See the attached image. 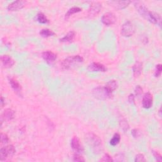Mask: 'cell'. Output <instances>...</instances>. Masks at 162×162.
<instances>
[{
    "mask_svg": "<svg viewBox=\"0 0 162 162\" xmlns=\"http://www.w3.org/2000/svg\"><path fill=\"white\" fill-rule=\"evenodd\" d=\"M134 6L138 11V13L146 20L154 24H157L161 26V19L159 14L149 11V10L140 2H135Z\"/></svg>",
    "mask_w": 162,
    "mask_h": 162,
    "instance_id": "1",
    "label": "cell"
},
{
    "mask_svg": "<svg viewBox=\"0 0 162 162\" xmlns=\"http://www.w3.org/2000/svg\"><path fill=\"white\" fill-rule=\"evenodd\" d=\"M85 140L96 153H99L102 150V141L98 135L89 133L85 135Z\"/></svg>",
    "mask_w": 162,
    "mask_h": 162,
    "instance_id": "2",
    "label": "cell"
},
{
    "mask_svg": "<svg viewBox=\"0 0 162 162\" xmlns=\"http://www.w3.org/2000/svg\"><path fill=\"white\" fill-rule=\"evenodd\" d=\"M83 61H84L83 58L79 55L72 56L65 58V60L62 61L61 66L62 69L68 70L72 68V67H73L75 65L82 63V62H83Z\"/></svg>",
    "mask_w": 162,
    "mask_h": 162,
    "instance_id": "3",
    "label": "cell"
},
{
    "mask_svg": "<svg viewBox=\"0 0 162 162\" xmlns=\"http://www.w3.org/2000/svg\"><path fill=\"white\" fill-rule=\"evenodd\" d=\"M93 96L100 100H105L112 97V93L109 92L105 87H97L93 90Z\"/></svg>",
    "mask_w": 162,
    "mask_h": 162,
    "instance_id": "4",
    "label": "cell"
},
{
    "mask_svg": "<svg viewBox=\"0 0 162 162\" xmlns=\"http://www.w3.org/2000/svg\"><path fill=\"white\" fill-rule=\"evenodd\" d=\"M16 152L15 148L13 145H8L3 147L0 149V160L2 161L11 158Z\"/></svg>",
    "mask_w": 162,
    "mask_h": 162,
    "instance_id": "5",
    "label": "cell"
},
{
    "mask_svg": "<svg viewBox=\"0 0 162 162\" xmlns=\"http://www.w3.org/2000/svg\"><path fill=\"white\" fill-rule=\"evenodd\" d=\"M135 32L134 24L131 21H127L123 24L121 29V34L126 37L132 36Z\"/></svg>",
    "mask_w": 162,
    "mask_h": 162,
    "instance_id": "6",
    "label": "cell"
},
{
    "mask_svg": "<svg viewBox=\"0 0 162 162\" xmlns=\"http://www.w3.org/2000/svg\"><path fill=\"white\" fill-rule=\"evenodd\" d=\"M8 79L11 88L14 90L15 93L19 97H22L23 94H22V87L21 85L19 84V82L17 81V80L13 77H8Z\"/></svg>",
    "mask_w": 162,
    "mask_h": 162,
    "instance_id": "7",
    "label": "cell"
},
{
    "mask_svg": "<svg viewBox=\"0 0 162 162\" xmlns=\"http://www.w3.org/2000/svg\"><path fill=\"white\" fill-rule=\"evenodd\" d=\"M116 20L117 18L115 14L111 12H107L103 15L102 18V22L108 26L114 24L116 22Z\"/></svg>",
    "mask_w": 162,
    "mask_h": 162,
    "instance_id": "8",
    "label": "cell"
},
{
    "mask_svg": "<svg viewBox=\"0 0 162 162\" xmlns=\"http://www.w3.org/2000/svg\"><path fill=\"white\" fill-rule=\"evenodd\" d=\"M102 8V5L99 3L94 2L92 3L88 11L89 17H93L96 16L99 13V12H100Z\"/></svg>",
    "mask_w": 162,
    "mask_h": 162,
    "instance_id": "9",
    "label": "cell"
},
{
    "mask_svg": "<svg viewBox=\"0 0 162 162\" xmlns=\"http://www.w3.org/2000/svg\"><path fill=\"white\" fill-rule=\"evenodd\" d=\"M153 96L150 93H146L143 98V101L142 104L144 108L149 109L150 108L153 106Z\"/></svg>",
    "mask_w": 162,
    "mask_h": 162,
    "instance_id": "10",
    "label": "cell"
},
{
    "mask_svg": "<svg viewBox=\"0 0 162 162\" xmlns=\"http://www.w3.org/2000/svg\"><path fill=\"white\" fill-rule=\"evenodd\" d=\"M71 147L77 153H82L84 152V147L80 143L77 137H74L71 141Z\"/></svg>",
    "mask_w": 162,
    "mask_h": 162,
    "instance_id": "11",
    "label": "cell"
},
{
    "mask_svg": "<svg viewBox=\"0 0 162 162\" xmlns=\"http://www.w3.org/2000/svg\"><path fill=\"white\" fill-rule=\"evenodd\" d=\"M42 58L45 60L48 64H50L54 62L56 58L57 55L50 51H46L42 53Z\"/></svg>",
    "mask_w": 162,
    "mask_h": 162,
    "instance_id": "12",
    "label": "cell"
},
{
    "mask_svg": "<svg viewBox=\"0 0 162 162\" xmlns=\"http://www.w3.org/2000/svg\"><path fill=\"white\" fill-rule=\"evenodd\" d=\"M25 5H26V2L19 0V1H15L10 3L8 6L7 9L9 11H18L22 9L24 7Z\"/></svg>",
    "mask_w": 162,
    "mask_h": 162,
    "instance_id": "13",
    "label": "cell"
},
{
    "mask_svg": "<svg viewBox=\"0 0 162 162\" xmlns=\"http://www.w3.org/2000/svg\"><path fill=\"white\" fill-rule=\"evenodd\" d=\"M15 111L10 108H7L5 110L3 113L2 115V120H4L5 122H9L11 120H13L15 118Z\"/></svg>",
    "mask_w": 162,
    "mask_h": 162,
    "instance_id": "14",
    "label": "cell"
},
{
    "mask_svg": "<svg viewBox=\"0 0 162 162\" xmlns=\"http://www.w3.org/2000/svg\"><path fill=\"white\" fill-rule=\"evenodd\" d=\"M88 70L90 72H104L107 70V69L103 64L93 62V63H92L88 66Z\"/></svg>",
    "mask_w": 162,
    "mask_h": 162,
    "instance_id": "15",
    "label": "cell"
},
{
    "mask_svg": "<svg viewBox=\"0 0 162 162\" xmlns=\"http://www.w3.org/2000/svg\"><path fill=\"white\" fill-rule=\"evenodd\" d=\"M1 60L3 66L6 68H10L13 67L15 64V61L9 55H3L1 57Z\"/></svg>",
    "mask_w": 162,
    "mask_h": 162,
    "instance_id": "16",
    "label": "cell"
},
{
    "mask_svg": "<svg viewBox=\"0 0 162 162\" xmlns=\"http://www.w3.org/2000/svg\"><path fill=\"white\" fill-rule=\"evenodd\" d=\"M112 6H114L115 8L118 10H122L126 8L131 3L130 1H115V2H109Z\"/></svg>",
    "mask_w": 162,
    "mask_h": 162,
    "instance_id": "17",
    "label": "cell"
},
{
    "mask_svg": "<svg viewBox=\"0 0 162 162\" xmlns=\"http://www.w3.org/2000/svg\"><path fill=\"white\" fill-rule=\"evenodd\" d=\"M133 75L135 77H139L143 71V64L141 61H136L132 68Z\"/></svg>",
    "mask_w": 162,
    "mask_h": 162,
    "instance_id": "18",
    "label": "cell"
},
{
    "mask_svg": "<svg viewBox=\"0 0 162 162\" xmlns=\"http://www.w3.org/2000/svg\"><path fill=\"white\" fill-rule=\"evenodd\" d=\"M117 86H118L117 82L115 80H111V81H110L106 84V85L105 87L107 89V90L109 92L112 93L115 90H116V89L117 88Z\"/></svg>",
    "mask_w": 162,
    "mask_h": 162,
    "instance_id": "19",
    "label": "cell"
},
{
    "mask_svg": "<svg viewBox=\"0 0 162 162\" xmlns=\"http://www.w3.org/2000/svg\"><path fill=\"white\" fill-rule=\"evenodd\" d=\"M75 36H76V32L74 31H72L68 32L64 37H62L61 39H60L61 42H72L73 39L75 38Z\"/></svg>",
    "mask_w": 162,
    "mask_h": 162,
    "instance_id": "20",
    "label": "cell"
},
{
    "mask_svg": "<svg viewBox=\"0 0 162 162\" xmlns=\"http://www.w3.org/2000/svg\"><path fill=\"white\" fill-rule=\"evenodd\" d=\"M81 11H82V8H81L79 7H77V6L72 7L68 10V11L67 12L65 15V19H68L72 15L79 13V12H81Z\"/></svg>",
    "mask_w": 162,
    "mask_h": 162,
    "instance_id": "21",
    "label": "cell"
},
{
    "mask_svg": "<svg viewBox=\"0 0 162 162\" xmlns=\"http://www.w3.org/2000/svg\"><path fill=\"white\" fill-rule=\"evenodd\" d=\"M120 141V135L118 133H115L112 139H111L110 143L111 146H115L116 145H117Z\"/></svg>",
    "mask_w": 162,
    "mask_h": 162,
    "instance_id": "22",
    "label": "cell"
},
{
    "mask_svg": "<svg viewBox=\"0 0 162 162\" xmlns=\"http://www.w3.org/2000/svg\"><path fill=\"white\" fill-rule=\"evenodd\" d=\"M39 34L43 37H49L54 35L55 32L48 29H44L40 31Z\"/></svg>",
    "mask_w": 162,
    "mask_h": 162,
    "instance_id": "23",
    "label": "cell"
},
{
    "mask_svg": "<svg viewBox=\"0 0 162 162\" xmlns=\"http://www.w3.org/2000/svg\"><path fill=\"white\" fill-rule=\"evenodd\" d=\"M36 19L41 23H48L49 22V20L47 19V17L45 16V15L43 13H39L37 14L36 17Z\"/></svg>",
    "mask_w": 162,
    "mask_h": 162,
    "instance_id": "24",
    "label": "cell"
},
{
    "mask_svg": "<svg viewBox=\"0 0 162 162\" xmlns=\"http://www.w3.org/2000/svg\"><path fill=\"white\" fill-rule=\"evenodd\" d=\"M120 126L121 129L124 131V132H126L129 130V125L128 124L127 120L124 118H122L120 121Z\"/></svg>",
    "mask_w": 162,
    "mask_h": 162,
    "instance_id": "25",
    "label": "cell"
},
{
    "mask_svg": "<svg viewBox=\"0 0 162 162\" xmlns=\"http://www.w3.org/2000/svg\"><path fill=\"white\" fill-rule=\"evenodd\" d=\"M161 71H162V66L161 64H158L156 66V68H155V76L156 77H158L161 76Z\"/></svg>",
    "mask_w": 162,
    "mask_h": 162,
    "instance_id": "26",
    "label": "cell"
},
{
    "mask_svg": "<svg viewBox=\"0 0 162 162\" xmlns=\"http://www.w3.org/2000/svg\"><path fill=\"white\" fill-rule=\"evenodd\" d=\"M134 161L135 162H142V161H146V160L145 158V156L143 154L139 153L136 155Z\"/></svg>",
    "mask_w": 162,
    "mask_h": 162,
    "instance_id": "27",
    "label": "cell"
},
{
    "mask_svg": "<svg viewBox=\"0 0 162 162\" xmlns=\"http://www.w3.org/2000/svg\"><path fill=\"white\" fill-rule=\"evenodd\" d=\"M9 141L8 136L6 134L2 133L1 134V143L2 144H6Z\"/></svg>",
    "mask_w": 162,
    "mask_h": 162,
    "instance_id": "28",
    "label": "cell"
},
{
    "mask_svg": "<svg viewBox=\"0 0 162 162\" xmlns=\"http://www.w3.org/2000/svg\"><path fill=\"white\" fill-rule=\"evenodd\" d=\"M73 160L74 161H85V159L84 157L79 154H75L73 156Z\"/></svg>",
    "mask_w": 162,
    "mask_h": 162,
    "instance_id": "29",
    "label": "cell"
},
{
    "mask_svg": "<svg viewBox=\"0 0 162 162\" xmlns=\"http://www.w3.org/2000/svg\"><path fill=\"white\" fill-rule=\"evenodd\" d=\"M101 161H114V160L112 159V158L108 155V154H105L103 158L100 160Z\"/></svg>",
    "mask_w": 162,
    "mask_h": 162,
    "instance_id": "30",
    "label": "cell"
},
{
    "mask_svg": "<svg viewBox=\"0 0 162 162\" xmlns=\"http://www.w3.org/2000/svg\"><path fill=\"white\" fill-rule=\"evenodd\" d=\"M135 93L136 96H141L143 93V89L140 85H138L135 89Z\"/></svg>",
    "mask_w": 162,
    "mask_h": 162,
    "instance_id": "31",
    "label": "cell"
},
{
    "mask_svg": "<svg viewBox=\"0 0 162 162\" xmlns=\"http://www.w3.org/2000/svg\"><path fill=\"white\" fill-rule=\"evenodd\" d=\"M132 135H133L134 138H139V137L141 135V132L138 129H133L132 131Z\"/></svg>",
    "mask_w": 162,
    "mask_h": 162,
    "instance_id": "32",
    "label": "cell"
},
{
    "mask_svg": "<svg viewBox=\"0 0 162 162\" xmlns=\"http://www.w3.org/2000/svg\"><path fill=\"white\" fill-rule=\"evenodd\" d=\"M153 155L158 161H161V155L156 151H153Z\"/></svg>",
    "mask_w": 162,
    "mask_h": 162,
    "instance_id": "33",
    "label": "cell"
},
{
    "mask_svg": "<svg viewBox=\"0 0 162 162\" xmlns=\"http://www.w3.org/2000/svg\"><path fill=\"white\" fill-rule=\"evenodd\" d=\"M115 160L116 161H124L125 160V159H124V155L122 153H119V154H117L115 156Z\"/></svg>",
    "mask_w": 162,
    "mask_h": 162,
    "instance_id": "34",
    "label": "cell"
},
{
    "mask_svg": "<svg viewBox=\"0 0 162 162\" xmlns=\"http://www.w3.org/2000/svg\"><path fill=\"white\" fill-rule=\"evenodd\" d=\"M129 102L131 103H134V102H135V97L134 96V94H131L129 96Z\"/></svg>",
    "mask_w": 162,
    "mask_h": 162,
    "instance_id": "35",
    "label": "cell"
},
{
    "mask_svg": "<svg viewBox=\"0 0 162 162\" xmlns=\"http://www.w3.org/2000/svg\"><path fill=\"white\" fill-rule=\"evenodd\" d=\"M5 99H4L3 97L2 96V97H1V106H2V107H3V106L5 105Z\"/></svg>",
    "mask_w": 162,
    "mask_h": 162,
    "instance_id": "36",
    "label": "cell"
}]
</instances>
